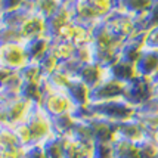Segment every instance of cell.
<instances>
[{"instance_id": "1", "label": "cell", "mask_w": 158, "mask_h": 158, "mask_svg": "<svg viewBox=\"0 0 158 158\" xmlns=\"http://www.w3.org/2000/svg\"><path fill=\"white\" fill-rule=\"evenodd\" d=\"M149 138H151L152 140L158 145V129H157V130H154L152 133H149Z\"/></svg>"}]
</instances>
